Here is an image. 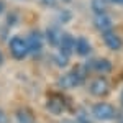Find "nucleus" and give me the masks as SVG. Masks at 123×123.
I'll return each mask as SVG.
<instances>
[{
    "instance_id": "obj_1",
    "label": "nucleus",
    "mask_w": 123,
    "mask_h": 123,
    "mask_svg": "<svg viewBox=\"0 0 123 123\" xmlns=\"http://www.w3.org/2000/svg\"><path fill=\"white\" fill-rule=\"evenodd\" d=\"M85 76H87L85 69H74V71L64 74V76L57 80V84H59V87H62V89H76V87L84 84Z\"/></svg>"
},
{
    "instance_id": "obj_2",
    "label": "nucleus",
    "mask_w": 123,
    "mask_h": 123,
    "mask_svg": "<svg viewBox=\"0 0 123 123\" xmlns=\"http://www.w3.org/2000/svg\"><path fill=\"white\" fill-rule=\"evenodd\" d=\"M117 110H115L113 105L107 104V102H98L92 107V117L95 120H100V122H110L117 118Z\"/></svg>"
},
{
    "instance_id": "obj_3",
    "label": "nucleus",
    "mask_w": 123,
    "mask_h": 123,
    "mask_svg": "<svg viewBox=\"0 0 123 123\" xmlns=\"http://www.w3.org/2000/svg\"><path fill=\"white\" fill-rule=\"evenodd\" d=\"M10 48V54L15 57V59H25V57L30 54V49H28V43L23 36H13L8 43Z\"/></svg>"
},
{
    "instance_id": "obj_4",
    "label": "nucleus",
    "mask_w": 123,
    "mask_h": 123,
    "mask_svg": "<svg viewBox=\"0 0 123 123\" xmlns=\"http://www.w3.org/2000/svg\"><path fill=\"white\" fill-rule=\"evenodd\" d=\"M89 92L92 95H95V97H105V95L110 92V84L102 76L95 77L94 80L90 82V85H89Z\"/></svg>"
},
{
    "instance_id": "obj_5",
    "label": "nucleus",
    "mask_w": 123,
    "mask_h": 123,
    "mask_svg": "<svg viewBox=\"0 0 123 123\" xmlns=\"http://www.w3.org/2000/svg\"><path fill=\"white\" fill-rule=\"evenodd\" d=\"M46 107H48V110L51 112V113H54V115H61V113H64L66 112V108H67V105H66V100L61 97V95H49L48 97V102H46Z\"/></svg>"
},
{
    "instance_id": "obj_6",
    "label": "nucleus",
    "mask_w": 123,
    "mask_h": 123,
    "mask_svg": "<svg viewBox=\"0 0 123 123\" xmlns=\"http://www.w3.org/2000/svg\"><path fill=\"white\" fill-rule=\"evenodd\" d=\"M26 43H28V49L31 54H39L43 51V35L39 33L38 30L30 31L28 38H26Z\"/></svg>"
},
{
    "instance_id": "obj_7",
    "label": "nucleus",
    "mask_w": 123,
    "mask_h": 123,
    "mask_svg": "<svg viewBox=\"0 0 123 123\" xmlns=\"http://www.w3.org/2000/svg\"><path fill=\"white\" fill-rule=\"evenodd\" d=\"M102 38H104L105 46L108 48V49H112V51H120V49L123 48L122 38H120V36H118L115 31H112V30L104 31V33H102Z\"/></svg>"
},
{
    "instance_id": "obj_8",
    "label": "nucleus",
    "mask_w": 123,
    "mask_h": 123,
    "mask_svg": "<svg viewBox=\"0 0 123 123\" xmlns=\"http://www.w3.org/2000/svg\"><path fill=\"white\" fill-rule=\"evenodd\" d=\"M59 51L61 53H64L67 56H71L72 53H74V48H76V39L72 35H69V33H62L61 35V39H59Z\"/></svg>"
},
{
    "instance_id": "obj_9",
    "label": "nucleus",
    "mask_w": 123,
    "mask_h": 123,
    "mask_svg": "<svg viewBox=\"0 0 123 123\" xmlns=\"http://www.w3.org/2000/svg\"><path fill=\"white\" fill-rule=\"evenodd\" d=\"M112 25H113V23H112V18H110L105 12L104 13H97V15H95L94 26L98 30V31H102V33H104V31H108V30H112Z\"/></svg>"
},
{
    "instance_id": "obj_10",
    "label": "nucleus",
    "mask_w": 123,
    "mask_h": 123,
    "mask_svg": "<svg viewBox=\"0 0 123 123\" xmlns=\"http://www.w3.org/2000/svg\"><path fill=\"white\" fill-rule=\"evenodd\" d=\"M87 69H94V71L100 72V74H107V72L112 71V62H110L108 59H105V57H102V59H95V61L90 62V67L87 66Z\"/></svg>"
},
{
    "instance_id": "obj_11",
    "label": "nucleus",
    "mask_w": 123,
    "mask_h": 123,
    "mask_svg": "<svg viewBox=\"0 0 123 123\" xmlns=\"http://www.w3.org/2000/svg\"><path fill=\"white\" fill-rule=\"evenodd\" d=\"M74 51H76V54H79V56H89L90 51H92V46H90V43H89L87 38L79 36V38L76 39V48H74Z\"/></svg>"
},
{
    "instance_id": "obj_12",
    "label": "nucleus",
    "mask_w": 123,
    "mask_h": 123,
    "mask_svg": "<svg viewBox=\"0 0 123 123\" xmlns=\"http://www.w3.org/2000/svg\"><path fill=\"white\" fill-rule=\"evenodd\" d=\"M61 30L57 26H49L46 30V39L51 46H59V39H61Z\"/></svg>"
},
{
    "instance_id": "obj_13",
    "label": "nucleus",
    "mask_w": 123,
    "mask_h": 123,
    "mask_svg": "<svg viewBox=\"0 0 123 123\" xmlns=\"http://www.w3.org/2000/svg\"><path fill=\"white\" fill-rule=\"evenodd\" d=\"M17 120L18 123H35V115L28 108H20L17 112Z\"/></svg>"
},
{
    "instance_id": "obj_14",
    "label": "nucleus",
    "mask_w": 123,
    "mask_h": 123,
    "mask_svg": "<svg viewBox=\"0 0 123 123\" xmlns=\"http://www.w3.org/2000/svg\"><path fill=\"white\" fill-rule=\"evenodd\" d=\"M54 62H56V66H59V67H66L67 62H69V56L64 54V53H61V51H57L56 56H54Z\"/></svg>"
},
{
    "instance_id": "obj_15",
    "label": "nucleus",
    "mask_w": 123,
    "mask_h": 123,
    "mask_svg": "<svg viewBox=\"0 0 123 123\" xmlns=\"http://www.w3.org/2000/svg\"><path fill=\"white\" fill-rule=\"evenodd\" d=\"M44 7H56L57 5V0H39Z\"/></svg>"
},
{
    "instance_id": "obj_16",
    "label": "nucleus",
    "mask_w": 123,
    "mask_h": 123,
    "mask_svg": "<svg viewBox=\"0 0 123 123\" xmlns=\"http://www.w3.org/2000/svg\"><path fill=\"white\" fill-rule=\"evenodd\" d=\"M0 123H7V115L0 110Z\"/></svg>"
},
{
    "instance_id": "obj_17",
    "label": "nucleus",
    "mask_w": 123,
    "mask_h": 123,
    "mask_svg": "<svg viewBox=\"0 0 123 123\" xmlns=\"http://www.w3.org/2000/svg\"><path fill=\"white\" fill-rule=\"evenodd\" d=\"M104 2H108V3H117V5H123V0H104Z\"/></svg>"
},
{
    "instance_id": "obj_18",
    "label": "nucleus",
    "mask_w": 123,
    "mask_h": 123,
    "mask_svg": "<svg viewBox=\"0 0 123 123\" xmlns=\"http://www.w3.org/2000/svg\"><path fill=\"white\" fill-rule=\"evenodd\" d=\"M117 122H118V123H123V112L117 113Z\"/></svg>"
},
{
    "instance_id": "obj_19",
    "label": "nucleus",
    "mask_w": 123,
    "mask_h": 123,
    "mask_svg": "<svg viewBox=\"0 0 123 123\" xmlns=\"http://www.w3.org/2000/svg\"><path fill=\"white\" fill-rule=\"evenodd\" d=\"M3 10H5V3H3V0H0V15L3 13Z\"/></svg>"
},
{
    "instance_id": "obj_20",
    "label": "nucleus",
    "mask_w": 123,
    "mask_h": 123,
    "mask_svg": "<svg viewBox=\"0 0 123 123\" xmlns=\"http://www.w3.org/2000/svg\"><path fill=\"white\" fill-rule=\"evenodd\" d=\"M2 62H3V56H2V53H0V66H2Z\"/></svg>"
},
{
    "instance_id": "obj_21",
    "label": "nucleus",
    "mask_w": 123,
    "mask_h": 123,
    "mask_svg": "<svg viewBox=\"0 0 123 123\" xmlns=\"http://www.w3.org/2000/svg\"><path fill=\"white\" fill-rule=\"evenodd\" d=\"M122 104H123V92H122Z\"/></svg>"
},
{
    "instance_id": "obj_22",
    "label": "nucleus",
    "mask_w": 123,
    "mask_h": 123,
    "mask_svg": "<svg viewBox=\"0 0 123 123\" xmlns=\"http://www.w3.org/2000/svg\"><path fill=\"white\" fill-rule=\"evenodd\" d=\"M64 2H71V0H64Z\"/></svg>"
}]
</instances>
